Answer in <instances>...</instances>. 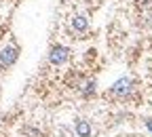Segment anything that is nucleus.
<instances>
[{
    "label": "nucleus",
    "instance_id": "obj_1",
    "mask_svg": "<svg viewBox=\"0 0 152 137\" xmlns=\"http://www.w3.org/2000/svg\"><path fill=\"white\" fill-rule=\"evenodd\" d=\"M131 89H133V82L129 80V78H121V80H116L110 87V93L114 97H118V99H125V97L131 93Z\"/></svg>",
    "mask_w": 152,
    "mask_h": 137
},
{
    "label": "nucleus",
    "instance_id": "obj_2",
    "mask_svg": "<svg viewBox=\"0 0 152 137\" xmlns=\"http://www.w3.org/2000/svg\"><path fill=\"white\" fill-rule=\"evenodd\" d=\"M68 57H70V49L57 44V47H53L51 53H49V61H51L53 66H61V63L68 61Z\"/></svg>",
    "mask_w": 152,
    "mask_h": 137
},
{
    "label": "nucleus",
    "instance_id": "obj_3",
    "mask_svg": "<svg viewBox=\"0 0 152 137\" xmlns=\"http://www.w3.org/2000/svg\"><path fill=\"white\" fill-rule=\"evenodd\" d=\"M17 57H19V49L17 47H4L2 51H0V66L2 68H9L17 61Z\"/></svg>",
    "mask_w": 152,
    "mask_h": 137
},
{
    "label": "nucleus",
    "instance_id": "obj_4",
    "mask_svg": "<svg viewBox=\"0 0 152 137\" xmlns=\"http://www.w3.org/2000/svg\"><path fill=\"white\" fill-rule=\"evenodd\" d=\"M74 131H76V135H78V137H91V133H93V129H91V125H89L87 120H76Z\"/></svg>",
    "mask_w": 152,
    "mask_h": 137
},
{
    "label": "nucleus",
    "instance_id": "obj_5",
    "mask_svg": "<svg viewBox=\"0 0 152 137\" xmlns=\"http://www.w3.org/2000/svg\"><path fill=\"white\" fill-rule=\"evenodd\" d=\"M78 91H80L83 97H91L95 93V80L93 78H85V80L80 82V87H78Z\"/></svg>",
    "mask_w": 152,
    "mask_h": 137
},
{
    "label": "nucleus",
    "instance_id": "obj_6",
    "mask_svg": "<svg viewBox=\"0 0 152 137\" xmlns=\"http://www.w3.org/2000/svg\"><path fill=\"white\" fill-rule=\"evenodd\" d=\"M87 26H89V21H87V17H83V15H76V17L72 19V28H74L76 32H85Z\"/></svg>",
    "mask_w": 152,
    "mask_h": 137
},
{
    "label": "nucleus",
    "instance_id": "obj_7",
    "mask_svg": "<svg viewBox=\"0 0 152 137\" xmlns=\"http://www.w3.org/2000/svg\"><path fill=\"white\" fill-rule=\"evenodd\" d=\"M21 135H23V137H45L42 131H38V129H34V127H26Z\"/></svg>",
    "mask_w": 152,
    "mask_h": 137
},
{
    "label": "nucleus",
    "instance_id": "obj_8",
    "mask_svg": "<svg viewBox=\"0 0 152 137\" xmlns=\"http://www.w3.org/2000/svg\"><path fill=\"white\" fill-rule=\"evenodd\" d=\"M146 129L152 133V116H150V118H146Z\"/></svg>",
    "mask_w": 152,
    "mask_h": 137
}]
</instances>
